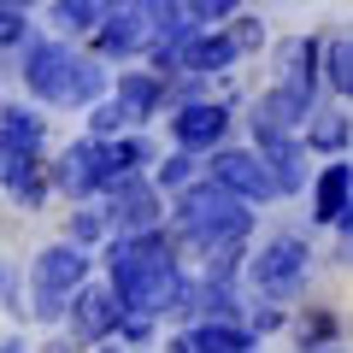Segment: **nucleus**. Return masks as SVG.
Masks as SVG:
<instances>
[{
    "mask_svg": "<svg viewBox=\"0 0 353 353\" xmlns=\"http://www.w3.org/2000/svg\"><path fill=\"white\" fill-rule=\"evenodd\" d=\"M230 41H236V53H259L265 48V24H259V18H236Z\"/></svg>",
    "mask_w": 353,
    "mask_h": 353,
    "instance_id": "30",
    "label": "nucleus"
},
{
    "mask_svg": "<svg viewBox=\"0 0 353 353\" xmlns=\"http://www.w3.org/2000/svg\"><path fill=\"white\" fill-rule=\"evenodd\" d=\"M183 336H189L194 353H259V341L241 324H189Z\"/></svg>",
    "mask_w": 353,
    "mask_h": 353,
    "instance_id": "20",
    "label": "nucleus"
},
{
    "mask_svg": "<svg viewBox=\"0 0 353 353\" xmlns=\"http://www.w3.org/2000/svg\"><path fill=\"white\" fill-rule=\"evenodd\" d=\"M194 171H201V159H194V153H176V148H171L159 165H153V189H176V194H183V189L194 183Z\"/></svg>",
    "mask_w": 353,
    "mask_h": 353,
    "instance_id": "24",
    "label": "nucleus"
},
{
    "mask_svg": "<svg viewBox=\"0 0 353 353\" xmlns=\"http://www.w3.org/2000/svg\"><path fill=\"white\" fill-rule=\"evenodd\" d=\"M306 118H312V101H301L294 88H265L259 101H253V141H259V153H271V148H283V141H301V130H306Z\"/></svg>",
    "mask_w": 353,
    "mask_h": 353,
    "instance_id": "9",
    "label": "nucleus"
},
{
    "mask_svg": "<svg viewBox=\"0 0 353 353\" xmlns=\"http://www.w3.org/2000/svg\"><path fill=\"white\" fill-rule=\"evenodd\" d=\"M353 201V165H324V176L312 183V218L318 224H341Z\"/></svg>",
    "mask_w": 353,
    "mask_h": 353,
    "instance_id": "15",
    "label": "nucleus"
},
{
    "mask_svg": "<svg viewBox=\"0 0 353 353\" xmlns=\"http://www.w3.org/2000/svg\"><path fill=\"white\" fill-rule=\"evenodd\" d=\"M88 283V253L71 248V241H53L30 259V324H48L59 330L65 324V306L71 294Z\"/></svg>",
    "mask_w": 353,
    "mask_h": 353,
    "instance_id": "4",
    "label": "nucleus"
},
{
    "mask_svg": "<svg viewBox=\"0 0 353 353\" xmlns=\"http://www.w3.org/2000/svg\"><path fill=\"white\" fill-rule=\"evenodd\" d=\"M318 41L312 36H289L277 48V71H283V88H294V94H301V101H312L318 94Z\"/></svg>",
    "mask_w": 353,
    "mask_h": 353,
    "instance_id": "14",
    "label": "nucleus"
},
{
    "mask_svg": "<svg viewBox=\"0 0 353 353\" xmlns=\"http://www.w3.org/2000/svg\"><path fill=\"white\" fill-rule=\"evenodd\" d=\"M141 48H153V18H148L141 0L118 6V12L94 30V59H130V53H141Z\"/></svg>",
    "mask_w": 353,
    "mask_h": 353,
    "instance_id": "13",
    "label": "nucleus"
},
{
    "mask_svg": "<svg viewBox=\"0 0 353 353\" xmlns=\"http://www.w3.org/2000/svg\"><path fill=\"white\" fill-rule=\"evenodd\" d=\"M112 230H106V212L101 206H83V212H71V224H65V241L71 248H88V241H106Z\"/></svg>",
    "mask_w": 353,
    "mask_h": 353,
    "instance_id": "26",
    "label": "nucleus"
},
{
    "mask_svg": "<svg viewBox=\"0 0 353 353\" xmlns=\"http://www.w3.org/2000/svg\"><path fill=\"white\" fill-rule=\"evenodd\" d=\"M347 141H353V118L336 112V106L312 112V118H306V130H301V148L306 153H341Z\"/></svg>",
    "mask_w": 353,
    "mask_h": 353,
    "instance_id": "19",
    "label": "nucleus"
},
{
    "mask_svg": "<svg viewBox=\"0 0 353 353\" xmlns=\"http://www.w3.org/2000/svg\"><path fill=\"white\" fill-rule=\"evenodd\" d=\"M259 159H265V171H271V189H277V194H294L306 183V148H301V141H283V148L259 153Z\"/></svg>",
    "mask_w": 353,
    "mask_h": 353,
    "instance_id": "22",
    "label": "nucleus"
},
{
    "mask_svg": "<svg viewBox=\"0 0 353 353\" xmlns=\"http://www.w3.org/2000/svg\"><path fill=\"white\" fill-rule=\"evenodd\" d=\"M101 159H106V189L112 183H124V176H136L141 165H159V153H153V141L148 136H112V141H101Z\"/></svg>",
    "mask_w": 353,
    "mask_h": 353,
    "instance_id": "16",
    "label": "nucleus"
},
{
    "mask_svg": "<svg viewBox=\"0 0 353 353\" xmlns=\"http://www.w3.org/2000/svg\"><path fill=\"white\" fill-rule=\"evenodd\" d=\"M341 224H353V201H347V218H341Z\"/></svg>",
    "mask_w": 353,
    "mask_h": 353,
    "instance_id": "36",
    "label": "nucleus"
},
{
    "mask_svg": "<svg viewBox=\"0 0 353 353\" xmlns=\"http://www.w3.org/2000/svg\"><path fill=\"white\" fill-rule=\"evenodd\" d=\"M41 148H48V118L24 101H0V189L6 194L48 171Z\"/></svg>",
    "mask_w": 353,
    "mask_h": 353,
    "instance_id": "5",
    "label": "nucleus"
},
{
    "mask_svg": "<svg viewBox=\"0 0 353 353\" xmlns=\"http://www.w3.org/2000/svg\"><path fill=\"white\" fill-rule=\"evenodd\" d=\"M230 136V106L224 101H189L171 112V148L176 153H218Z\"/></svg>",
    "mask_w": 353,
    "mask_h": 353,
    "instance_id": "12",
    "label": "nucleus"
},
{
    "mask_svg": "<svg viewBox=\"0 0 353 353\" xmlns=\"http://www.w3.org/2000/svg\"><path fill=\"white\" fill-rule=\"evenodd\" d=\"M94 6H101V12H118V6H130V0H94Z\"/></svg>",
    "mask_w": 353,
    "mask_h": 353,
    "instance_id": "35",
    "label": "nucleus"
},
{
    "mask_svg": "<svg viewBox=\"0 0 353 353\" xmlns=\"http://www.w3.org/2000/svg\"><path fill=\"white\" fill-rule=\"evenodd\" d=\"M206 183H218L224 194H236L241 206H253V201H271V171H265V159L259 153H241V148H218V153H206Z\"/></svg>",
    "mask_w": 353,
    "mask_h": 353,
    "instance_id": "11",
    "label": "nucleus"
},
{
    "mask_svg": "<svg viewBox=\"0 0 353 353\" xmlns=\"http://www.w3.org/2000/svg\"><path fill=\"white\" fill-rule=\"evenodd\" d=\"M183 6H189V18L206 30V24H218V18H230V12L241 6V0H183Z\"/></svg>",
    "mask_w": 353,
    "mask_h": 353,
    "instance_id": "28",
    "label": "nucleus"
},
{
    "mask_svg": "<svg viewBox=\"0 0 353 353\" xmlns=\"http://www.w3.org/2000/svg\"><path fill=\"white\" fill-rule=\"evenodd\" d=\"M341 265H353V224H341V248H336Z\"/></svg>",
    "mask_w": 353,
    "mask_h": 353,
    "instance_id": "33",
    "label": "nucleus"
},
{
    "mask_svg": "<svg viewBox=\"0 0 353 353\" xmlns=\"http://www.w3.org/2000/svg\"><path fill=\"white\" fill-rule=\"evenodd\" d=\"M59 336L71 341V347H101V341L118 336V301L106 283H83V289L71 294V306H65V324Z\"/></svg>",
    "mask_w": 353,
    "mask_h": 353,
    "instance_id": "7",
    "label": "nucleus"
},
{
    "mask_svg": "<svg viewBox=\"0 0 353 353\" xmlns=\"http://www.w3.org/2000/svg\"><path fill=\"white\" fill-rule=\"evenodd\" d=\"M248 230H253V212L236 194H224L218 183H189V189L176 194L171 236L183 241V248H194L201 259H212V253H224V248H241Z\"/></svg>",
    "mask_w": 353,
    "mask_h": 353,
    "instance_id": "3",
    "label": "nucleus"
},
{
    "mask_svg": "<svg viewBox=\"0 0 353 353\" xmlns=\"http://www.w3.org/2000/svg\"><path fill=\"white\" fill-rule=\"evenodd\" d=\"M324 71H330V88L353 101V36H341V41L324 48Z\"/></svg>",
    "mask_w": 353,
    "mask_h": 353,
    "instance_id": "25",
    "label": "nucleus"
},
{
    "mask_svg": "<svg viewBox=\"0 0 353 353\" xmlns=\"http://www.w3.org/2000/svg\"><path fill=\"white\" fill-rule=\"evenodd\" d=\"M0 312L12 318V324H24L30 318V294H24V265L0 259Z\"/></svg>",
    "mask_w": 353,
    "mask_h": 353,
    "instance_id": "23",
    "label": "nucleus"
},
{
    "mask_svg": "<svg viewBox=\"0 0 353 353\" xmlns=\"http://www.w3.org/2000/svg\"><path fill=\"white\" fill-rule=\"evenodd\" d=\"M48 194H53V183H48V171H41V176H30V183H18V189H12V206L41 212V206H48Z\"/></svg>",
    "mask_w": 353,
    "mask_h": 353,
    "instance_id": "27",
    "label": "nucleus"
},
{
    "mask_svg": "<svg viewBox=\"0 0 353 353\" xmlns=\"http://www.w3.org/2000/svg\"><path fill=\"white\" fill-rule=\"evenodd\" d=\"M336 336H341V318L330 306H306L301 324H294V347L301 353H336Z\"/></svg>",
    "mask_w": 353,
    "mask_h": 353,
    "instance_id": "21",
    "label": "nucleus"
},
{
    "mask_svg": "<svg viewBox=\"0 0 353 353\" xmlns=\"http://www.w3.org/2000/svg\"><path fill=\"white\" fill-rule=\"evenodd\" d=\"M101 212H106V230H112V236H148V230H159L165 201H159V189H153V176H124V183L106 189Z\"/></svg>",
    "mask_w": 353,
    "mask_h": 353,
    "instance_id": "8",
    "label": "nucleus"
},
{
    "mask_svg": "<svg viewBox=\"0 0 353 353\" xmlns=\"http://www.w3.org/2000/svg\"><path fill=\"white\" fill-rule=\"evenodd\" d=\"M306 271H312V248H306V236H294V230H277V236L259 248V259H248V283L271 306L294 301V294L306 289Z\"/></svg>",
    "mask_w": 353,
    "mask_h": 353,
    "instance_id": "6",
    "label": "nucleus"
},
{
    "mask_svg": "<svg viewBox=\"0 0 353 353\" xmlns=\"http://www.w3.org/2000/svg\"><path fill=\"white\" fill-rule=\"evenodd\" d=\"M0 353H36L24 330H0Z\"/></svg>",
    "mask_w": 353,
    "mask_h": 353,
    "instance_id": "32",
    "label": "nucleus"
},
{
    "mask_svg": "<svg viewBox=\"0 0 353 353\" xmlns=\"http://www.w3.org/2000/svg\"><path fill=\"white\" fill-rule=\"evenodd\" d=\"M106 289H112L118 312L153 318V324L176 312V294H183L176 236H165V224L148 236H106Z\"/></svg>",
    "mask_w": 353,
    "mask_h": 353,
    "instance_id": "1",
    "label": "nucleus"
},
{
    "mask_svg": "<svg viewBox=\"0 0 353 353\" xmlns=\"http://www.w3.org/2000/svg\"><path fill=\"white\" fill-rule=\"evenodd\" d=\"M112 101L124 106L136 124H148V118L165 106V83H159L153 71H124V77H118V94H112Z\"/></svg>",
    "mask_w": 353,
    "mask_h": 353,
    "instance_id": "17",
    "label": "nucleus"
},
{
    "mask_svg": "<svg viewBox=\"0 0 353 353\" xmlns=\"http://www.w3.org/2000/svg\"><path fill=\"white\" fill-rule=\"evenodd\" d=\"M101 353H136V347H124V341H101Z\"/></svg>",
    "mask_w": 353,
    "mask_h": 353,
    "instance_id": "34",
    "label": "nucleus"
},
{
    "mask_svg": "<svg viewBox=\"0 0 353 353\" xmlns=\"http://www.w3.org/2000/svg\"><path fill=\"white\" fill-rule=\"evenodd\" d=\"M106 18H112V12H101L94 0H48V24H53V36H59V41H71V36H94Z\"/></svg>",
    "mask_w": 353,
    "mask_h": 353,
    "instance_id": "18",
    "label": "nucleus"
},
{
    "mask_svg": "<svg viewBox=\"0 0 353 353\" xmlns=\"http://www.w3.org/2000/svg\"><path fill=\"white\" fill-rule=\"evenodd\" d=\"M271 330H283V306H259L248 318V336H271Z\"/></svg>",
    "mask_w": 353,
    "mask_h": 353,
    "instance_id": "31",
    "label": "nucleus"
},
{
    "mask_svg": "<svg viewBox=\"0 0 353 353\" xmlns=\"http://www.w3.org/2000/svg\"><path fill=\"white\" fill-rule=\"evenodd\" d=\"M53 194H71V201H88V194H106V159L94 136H77L71 148H59V159L48 165Z\"/></svg>",
    "mask_w": 353,
    "mask_h": 353,
    "instance_id": "10",
    "label": "nucleus"
},
{
    "mask_svg": "<svg viewBox=\"0 0 353 353\" xmlns=\"http://www.w3.org/2000/svg\"><path fill=\"white\" fill-rule=\"evenodd\" d=\"M0 77H18L41 106H94L101 88H106L101 59L77 53L71 41H59V36H36V30H30L12 53H0Z\"/></svg>",
    "mask_w": 353,
    "mask_h": 353,
    "instance_id": "2",
    "label": "nucleus"
},
{
    "mask_svg": "<svg viewBox=\"0 0 353 353\" xmlns=\"http://www.w3.org/2000/svg\"><path fill=\"white\" fill-rule=\"evenodd\" d=\"M24 36H30V18L12 12V6H0V53H12Z\"/></svg>",
    "mask_w": 353,
    "mask_h": 353,
    "instance_id": "29",
    "label": "nucleus"
}]
</instances>
